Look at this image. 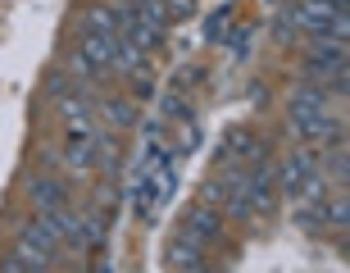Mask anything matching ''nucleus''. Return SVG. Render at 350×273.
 <instances>
[{
  "mask_svg": "<svg viewBox=\"0 0 350 273\" xmlns=\"http://www.w3.org/2000/svg\"><path fill=\"white\" fill-rule=\"evenodd\" d=\"M305 51H310V60H337V64H350V46L341 37H327V32L310 37V41H305Z\"/></svg>",
  "mask_w": 350,
  "mask_h": 273,
  "instance_id": "f8f14e48",
  "label": "nucleus"
},
{
  "mask_svg": "<svg viewBox=\"0 0 350 273\" xmlns=\"http://www.w3.org/2000/svg\"><path fill=\"white\" fill-rule=\"evenodd\" d=\"M200 146V128L196 123H182V132H178V151H196Z\"/></svg>",
  "mask_w": 350,
  "mask_h": 273,
  "instance_id": "5701e85b",
  "label": "nucleus"
},
{
  "mask_svg": "<svg viewBox=\"0 0 350 273\" xmlns=\"http://www.w3.org/2000/svg\"><path fill=\"white\" fill-rule=\"evenodd\" d=\"M82 32H100V37H118L114 10H105V5H91V10L82 14Z\"/></svg>",
  "mask_w": 350,
  "mask_h": 273,
  "instance_id": "4468645a",
  "label": "nucleus"
},
{
  "mask_svg": "<svg viewBox=\"0 0 350 273\" xmlns=\"http://www.w3.org/2000/svg\"><path fill=\"white\" fill-rule=\"evenodd\" d=\"M273 37L282 41V46H291V41H296V23H291V5H286V10L278 14V27H273Z\"/></svg>",
  "mask_w": 350,
  "mask_h": 273,
  "instance_id": "4be33fe9",
  "label": "nucleus"
},
{
  "mask_svg": "<svg viewBox=\"0 0 350 273\" xmlns=\"http://www.w3.org/2000/svg\"><path fill=\"white\" fill-rule=\"evenodd\" d=\"M0 273H32V269H27V264L18 260V255H14V250H10V255H5V260H0Z\"/></svg>",
  "mask_w": 350,
  "mask_h": 273,
  "instance_id": "b1692460",
  "label": "nucleus"
},
{
  "mask_svg": "<svg viewBox=\"0 0 350 273\" xmlns=\"http://www.w3.org/2000/svg\"><path fill=\"white\" fill-rule=\"evenodd\" d=\"M96 109H100L105 123H114V128H132V123H137V105L123 101V96H100Z\"/></svg>",
  "mask_w": 350,
  "mask_h": 273,
  "instance_id": "ddd939ff",
  "label": "nucleus"
},
{
  "mask_svg": "<svg viewBox=\"0 0 350 273\" xmlns=\"http://www.w3.org/2000/svg\"><path fill=\"white\" fill-rule=\"evenodd\" d=\"M182 233H191L196 242H219L223 237V214L219 209H209V205H191L187 214H182Z\"/></svg>",
  "mask_w": 350,
  "mask_h": 273,
  "instance_id": "423d86ee",
  "label": "nucleus"
},
{
  "mask_svg": "<svg viewBox=\"0 0 350 273\" xmlns=\"http://www.w3.org/2000/svg\"><path fill=\"white\" fill-rule=\"evenodd\" d=\"M10 250H14V255H18V260H23L32 273H46L55 260H59V255H64V242H59V237L51 233V223L37 214L32 223H23V228H18V242H14Z\"/></svg>",
  "mask_w": 350,
  "mask_h": 273,
  "instance_id": "f257e3e1",
  "label": "nucleus"
},
{
  "mask_svg": "<svg viewBox=\"0 0 350 273\" xmlns=\"http://www.w3.org/2000/svg\"><path fill=\"white\" fill-rule=\"evenodd\" d=\"M337 14H341V5H332V0H296V5H291V23H296V32H305V37H319V32L332 27Z\"/></svg>",
  "mask_w": 350,
  "mask_h": 273,
  "instance_id": "20e7f679",
  "label": "nucleus"
},
{
  "mask_svg": "<svg viewBox=\"0 0 350 273\" xmlns=\"http://www.w3.org/2000/svg\"><path fill=\"white\" fill-rule=\"evenodd\" d=\"M264 155V137H255L250 128H232L223 142V164H250Z\"/></svg>",
  "mask_w": 350,
  "mask_h": 273,
  "instance_id": "6e6552de",
  "label": "nucleus"
},
{
  "mask_svg": "<svg viewBox=\"0 0 350 273\" xmlns=\"http://www.w3.org/2000/svg\"><path fill=\"white\" fill-rule=\"evenodd\" d=\"M169 273H214V264H196V269H169Z\"/></svg>",
  "mask_w": 350,
  "mask_h": 273,
  "instance_id": "393cba45",
  "label": "nucleus"
},
{
  "mask_svg": "<svg viewBox=\"0 0 350 273\" xmlns=\"http://www.w3.org/2000/svg\"><path fill=\"white\" fill-rule=\"evenodd\" d=\"M223 200H228V182H223V173H214V178L205 182V192H200V205H209V209L223 214Z\"/></svg>",
  "mask_w": 350,
  "mask_h": 273,
  "instance_id": "f3484780",
  "label": "nucleus"
},
{
  "mask_svg": "<svg viewBox=\"0 0 350 273\" xmlns=\"http://www.w3.org/2000/svg\"><path fill=\"white\" fill-rule=\"evenodd\" d=\"M109 73H118V78H142V73H146V55L137 51V46H128V41H114Z\"/></svg>",
  "mask_w": 350,
  "mask_h": 273,
  "instance_id": "9d476101",
  "label": "nucleus"
},
{
  "mask_svg": "<svg viewBox=\"0 0 350 273\" xmlns=\"http://www.w3.org/2000/svg\"><path fill=\"white\" fill-rule=\"evenodd\" d=\"M73 87H78V82H73V78H68V73H64V68H55V73H51V78H46V91H51V96H55V101H64V96H73Z\"/></svg>",
  "mask_w": 350,
  "mask_h": 273,
  "instance_id": "6ab92c4d",
  "label": "nucleus"
},
{
  "mask_svg": "<svg viewBox=\"0 0 350 273\" xmlns=\"http://www.w3.org/2000/svg\"><path fill=\"white\" fill-rule=\"evenodd\" d=\"M332 5H341V10H346V0H332Z\"/></svg>",
  "mask_w": 350,
  "mask_h": 273,
  "instance_id": "a878e982",
  "label": "nucleus"
},
{
  "mask_svg": "<svg viewBox=\"0 0 350 273\" xmlns=\"http://www.w3.org/2000/svg\"><path fill=\"white\" fill-rule=\"evenodd\" d=\"M327 223H332V228H341V233H346V223H350V200H346V192L337 196V200H327Z\"/></svg>",
  "mask_w": 350,
  "mask_h": 273,
  "instance_id": "a211bd4d",
  "label": "nucleus"
},
{
  "mask_svg": "<svg viewBox=\"0 0 350 273\" xmlns=\"http://www.w3.org/2000/svg\"><path fill=\"white\" fill-rule=\"evenodd\" d=\"M64 73H68L73 82H78V87H82V82H100V78H105V73H100L96 64H91V60H87L82 51H73V55L64 60Z\"/></svg>",
  "mask_w": 350,
  "mask_h": 273,
  "instance_id": "2eb2a0df",
  "label": "nucleus"
},
{
  "mask_svg": "<svg viewBox=\"0 0 350 273\" xmlns=\"http://www.w3.org/2000/svg\"><path fill=\"white\" fill-rule=\"evenodd\" d=\"M23 192H27V200H32L37 214H51V209H64L68 205V182L55 178V173H32Z\"/></svg>",
  "mask_w": 350,
  "mask_h": 273,
  "instance_id": "7ed1b4c3",
  "label": "nucleus"
},
{
  "mask_svg": "<svg viewBox=\"0 0 350 273\" xmlns=\"http://www.w3.org/2000/svg\"><path fill=\"white\" fill-rule=\"evenodd\" d=\"M105 233H109V214H105V209H82L73 242L87 246V250H96V246H105Z\"/></svg>",
  "mask_w": 350,
  "mask_h": 273,
  "instance_id": "1a4fd4ad",
  "label": "nucleus"
},
{
  "mask_svg": "<svg viewBox=\"0 0 350 273\" xmlns=\"http://www.w3.org/2000/svg\"><path fill=\"white\" fill-rule=\"evenodd\" d=\"M114 41L118 37H100V32H82V46L78 51L87 55L91 64L100 68V73H109V60H114Z\"/></svg>",
  "mask_w": 350,
  "mask_h": 273,
  "instance_id": "9b49d317",
  "label": "nucleus"
},
{
  "mask_svg": "<svg viewBox=\"0 0 350 273\" xmlns=\"http://www.w3.org/2000/svg\"><path fill=\"white\" fill-rule=\"evenodd\" d=\"M159 114H164V123H182V118H187V101H182L178 91H169L164 105H159Z\"/></svg>",
  "mask_w": 350,
  "mask_h": 273,
  "instance_id": "aec40b11",
  "label": "nucleus"
},
{
  "mask_svg": "<svg viewBox=\"0 0 350 273\" xmlns=\"http://www.w3.org/2000/svg\"><path fill=\"white\" fill-rule=\"evenodd\" d=\"M327 173H332V178H337L341 187L350 182V159H346V146H337V151H332V159H327Z\"/></svg>",
  "mask_w": 350,
  "mask_h": 273,
  "instance_id": "412c9836",
  "label": "nucleus"
},
{
  "mask_svg": "<svg viewBox=\"0 0 350 273\" xmlns=\"http://www.w3.org/2000/svg\"><path fill=\"white\" fill-rule=\"evenodd\" d=\"M246 200H250V209L255 214H269L273 209V200H278V169L273 164H255V169L246 173Z\"/></svg>",
  "mask_w": 350,
  "mask_h": 273,
  "instance_id": "39448f33",
  "label": "nucleus"
},
{
  "mask_svg": "<svg viewBox=\"0 0 350 273\" xmlns=\"http://www.w3.org/2000/svg\"><path fill=\"white\" fill-rule=\"evenodd\" d=\"M278 169V192H286V196H296L305 182L319 173V155H314L310 146H300V151H291V155L282 159V164H273Z\"/></svg>",
  "mask_w": 350,
  "mask_h": 273,
  "instance_id": "f03ea898",
  "label": "nucleus"
},
{
  "mask_svg": "<svg viewBox=\"0 0 350 273\" xmlns=\"http://www.w3.org/2000/svg\"><path fill=\"white\" fill-rule=\"evenodd\" d=\"M164 264H169V269H196V264H209L205 242H196L191 233H178L169 246H164Z\"/></svg>",
  "mask_w": 350,
  "mask_h": 273,
  "instance_id": "0eeeda50",
  "label": "nucleus"
},
{
  "mask_svg": "<svg viewBox=\"0 0 350 273\" xmlns=\"http://www.w3.org/2000/svg\"><path fill=\"white\" fill-rule=\"evenodd\" d=\"M323 205H296V228H305V233H323L327 228V209Z\"/></svg>",
  "mask_w": 350,
  "mask_h": 273,
  "instance_id": "dca6fc26",
  "label": "nucleus"
}]
</instances>
